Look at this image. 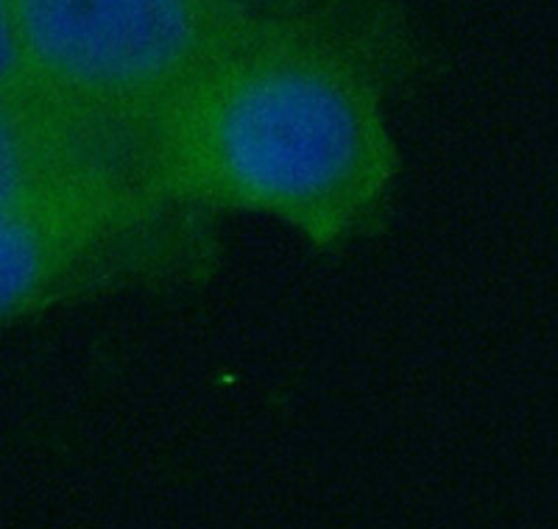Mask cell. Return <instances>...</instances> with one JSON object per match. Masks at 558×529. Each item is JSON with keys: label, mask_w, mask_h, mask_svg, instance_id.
<instances>
[{"label": "cell", "mask_w": 558, "mask_h": 529, "mask_svg": "<svg viewBox=\"0 0 558 529\" xmlns=\"http://www.w3.org/2000/svg\"><path fill=\"white\" fill-rule=\"evenodd\" d=\"M411 48L388 0L266 20L151 120L140 171L207 214H263L316 251L349 246L380 226L393 198L388 103Z\"/></svg>", "instance_id": "1"}, {"label": "cell", "mask_w": 558, "mask_h": 529, "mask_svg": "<svg viewBox=\"0 0 558 529\" xmlns=\"http://www.w3.org/2000/svg\"><path fill=\"white\" fill-rule=\"evenodd\" d=\"M213 223L134 164L28 189L0 207V332L76 298L196 284L216 268Z\"/></svg>", "instance_id": "2"}, {"label": "cell", "mask_w": 558, "mask_h": 529, "mask_svg": "<svg viewBox=\"0 0 558 529\" xmlns=\"http://www.w3.org/2000/svg\"><path fill=\"white\" fill-rule=\"evenodd\" d=\"M34 93L137 148L204 67L274 17L209 0H12Z\"/></svg>", "instance_id": "3"}, {"label": "cell", "mask_w": 558, "mask_h": 529, "mask_svg": "<svg viewBox=\"0 0 558 529\" xmlns=\"http://www.w3.org/2000/svg\"><path fill=\"white\" fill-rule=\"evenodd\" d=\"M98 164L140 168V153L43 95H0V207L51 179Z\"/></svg>", "instance_id": "4"}, {"label": "cell", "mask_w": 558, "mask_h": 529, "mask_svg": "<svg viewBox=\"0 0 558 529\" xmlns=\"http://www.w3.org/2000/svg\"><path fill=\"white\" fill-rule=\"evenodd\" d=\"M34 93L23 73L17 34H14L12 0H0V95ZM39 95V93H37Z\"/></svg>", "instance_id": "5"}, {"label": "cell", "mask_w": 558, "mask_h": 529, "mask_svg": "<svg viewBox=\"0 0 558 529\" xmlns=\"http://www.w3.org/2000/svg\"><path fill=\"white\" fill-rule=\"evenodd\" d=\"M229 12L248 14V17H288V14L316 12L324 7H336L343 0H209Z\"/></svg>", "instance_id": "6"}]
</instances>
